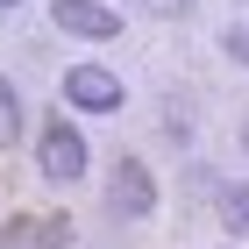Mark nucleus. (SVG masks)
<instances>
[{"label":"nucleus","instance_id":"f257e3e1","mask_svg":"<svg viewBox=\"0 0 249 249\" xmlns=\"http://www.w3.org/2000/svg\"><path fill=\"white\" fill-rule=\"evenodd\" d=\"M107 213L114 221H150L157 213V171L142 157H114L107 164Z\"/></svg>","mask_w":249,"mask_h":249},{"label":"nucleus","instance_id":"f03ea898","mask_svg":"<svg viewBox=\"0 0 249 249\" xmlns=\"http://www.w3.org/2000/svg\"><path fill=\"white\" fill-rule=\"evenodd\" d=\"M86 135L71 128V121H43V135H36V164H43V178L50 185H78L86 178Z\"/></svg>","mask_w":249,"mask_h":249},{"label":"nucleus","instance_id":"7ed1b4c3","mask_svg":"<svg viewBox=\"0 0 249 249\" xmlns=\"http://www.w3.org/2000/svg\"><path fill=\"white\" fill-rule=\"evenodd\" d=\"M64 100L78 114H121V78L107 64H71L64 71Z\"/></svg>","mask_w":249,"mask_h":249},{"label":"nucleus","instance_id":"20e7f679","mask_svg":"<svg viewBox=\"0 0 249 249\" xmlns=\"http://www.w3.org/2000/svg\"><path fill=\"white\" fill-rule=\"evenodd\" d=\"M50 21L64 36H86V43H114L121 36V15L107 0H50Z\"/></svg>","mask_w":249,"mask_h":249},{"label":"nucleus","instance_id":"39448f33","mask_svg":"<svg viewBox=\"0 0 249 249\" xmlns=\"http://www.w3.org/2000/svg\"><path fill=\"white\" fill-rule=\"evenodd\" d=\"M64 242H71L64 213H15L0 228V249H64Z\"/></svg>","mask_w":249,"mask_h":249},{"label":"nucleus","instance_id":"423d86ee","mask_svg":"<svg viewBox=\"0 0 249 249\" xmlns=\"http://www.w3.org/2000/svg\"><path fill=\"white\" fill-rule=\"evenodd\" d=\"M221 228H228V235H249V178L221 185Z\"/></svg>","mask_w":249,"mask_h":249},{"label":"nucleus","instance_id":"0eeeda50","mask_svg":"<svg viewBox=\"0 0 249 249\" xmlns=\"http://www.w3.org/2000/svg\"><path fill=\"white\" fill-rule=\"evenodd\" d=\"M21 142V100H15V86L0 78V150H15Z\"/></svg>","mask_w":249,"mask_h":249},{"label":"nucleus","instance_id":"6e6552de","mask_svg":"<svg viewBox=\"0 0 249 249\" xmlns=\"http://www.w3.org/2000/svg\"><path fill=\"white\" fill-rule=\"evenodd\" d=\"M128 7H142V15H157V21H185L192 15V0H128Z\"/></svg>","mask_w":249,"mask_h":249},{"label":"nucleus","instance_id":"1a4fd4ad","mask_svg":"<svg viewBox=\"0 0 249 249\" xmlns=\"http://www.w3.org/2000/svg\"><path fill=\"white\" fill-rule=\"evenodd\" d=\"M221 50H228V57H235V64H249V21H235L228 36H221Z\"/></svg>","mask_w":249,"mask_h":249},{"label":"nucleus","instance_id":"9d476101","mask_svg":"<svg viewBox=\"0 0 249 249\" xmlns=\"http://www.w3.org/2000/svg\"><path fill=\"white\" fill-rule=\"evenodd\" d=\"M242 150H249V121H242Z\"/></svg>","mask_w":249,"mask_h":249},{"label":"nucleus","instance_id":"9b49d317","mask_svg":"<svg viewBox=\"0 0 249 249\" xmlns=\"http://www.w3.org/2000/svg\"><path fill=\"white\" fill-rule=\"evenodd\" d=\"M0 7H21V0H0Z\"/></svg>","mask_w":249,"mask_h":249}]
</instances>
